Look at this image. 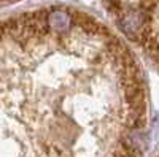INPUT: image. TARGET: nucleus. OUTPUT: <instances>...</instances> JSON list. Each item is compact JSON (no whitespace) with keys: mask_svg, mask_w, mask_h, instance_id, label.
<instances>
[{"mask_svg":"<svg viewBox=\"0 0 159 157\" xmlns=\"http://www.w3.org/2000/svg\"><path fill=\"white\" fill-rule=\"evenodd\" d=\"M2 157H143L148 84L132 49L69 7L3 22Z\"/></svg>","mask_w":159,"mask_h":157,"instance_id":"1","label":"nucleus"},{"mask_svg":"<svg viewBox=\"0 0 159 157\" xmlns=\"http://www.w3.org/2000/svg\"><path fill=\"white\" fill-rule=\"evenodd\" d=\"M154 157H159V149H157V152L154 154Z\"/></svg>","mask_w":159,"mask_h":157,"instance_id":"2","label":"nucleus"}]
</instances>
